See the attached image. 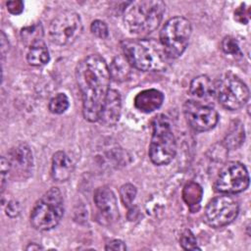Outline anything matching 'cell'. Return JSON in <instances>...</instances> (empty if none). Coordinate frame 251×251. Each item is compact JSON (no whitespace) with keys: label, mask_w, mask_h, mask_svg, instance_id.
Segmentation results:
<instances>
[{"label":"cell","mask_w":251,"mask_h":251,"mask_svg":"<svg viewBox=\"0 0 251 251\" xmlns=\"http://www.w3.org/2000/svg\"><path fill=\"white\" fill-rule=\"evenodd\" d=\"M6 214L11 217L15 218L20 214V205L16 201H10L6 208Z\"/></svg>","instance_id":"30"},{"label":"cell","mask_w":251,"mask_h":251,"mask_svg":"<svg viewBox=\"0 0 251 251\" xmlns=\"http://www.w3.org/2000/svg\"><path fill=\"white\" fill-rule=\"evenodd\" d=\"M166 5L160 0H139L130 2L124 12V25L136 35H146L160 25Z\"/></svg>","instance_id":"2"},{"label":"cell","mask_w":251,"mask_h":251,"mask_svg":"<svg viewBox=\"0 0 251 251\" xmlns=\"http://www.w3.org/2000/svg\"><path fill=\"white\" fill-rule=\"evenodd\" d=\"M109 67L99 55L81 60L75 70V78L82 99V114L88 122L99 120L100 111L110 84Z\"/></svg>","instance_id":"1"},{"label":"cell","mask_w":251,"mask_h":251,"mask_svg":"<svg viewBox=\"0 0 251 251\" xmlns=\"http://www.w3.org/2000/svg\"><path fill=\"white\" fill-rule=\"evenodd\" d=\"M64 215V200L59 188L51 187L35 203L30 224L37 230H50L58 226Z\"/></svg>","instance_id":"4"},{"label":"cell","mask_w":251,"mask_h":251,"mask_svg":"<svg viewBox=\"0 0 251 251\" xmlns=\"http://www.w3.org/2000/svg\"><path fill=\"white\" fill-rule=\"evenodd\" d=\"M190 22L180 16L170 19L160 32V42L168 58L176 59L186 49L191 35Z\"/></svg>","instance_id":"6"},{"label":"cell","mask_w":251,"mask_h":251,"mask_svg":"<svg viewBox=\"0 0 251 251\" xmlns=\"http://www.w3.org/2000/svg\"><path fill=\"white\" fill-rule=\"evenodd\" d=\"M105 249L106 250H123L124 251V250H126V246L122 240L114 239L106 245Z\"/></svg>","instance_id":"31"},{"label":"cell","mask_w":251,"mask_h":251,"mask_svg":"<svg viewBox=\"0 0 251 251\" xmlns=\"http://www.w3.org/2000/svg\"><path fill=\"white\" fill-rule=\"evenodd\" d=\"M74 172V163L64 151H57L52 158L51 175L54 180L63 182L68 180Z\"/></svg>","instance_id":"16"},{"label":"cell","mask_w":251,"mask_h":251,"mask_svg":"<svg viewBox=\"0 0 251 251\" xmlns=\"http://www.w3.org/2000/svg\"><path fill=\"white\" fill-rule=\"evenodd\" d=\"M153 132L149 145V157L153 164H169L176 156V142L171 124L165 115H158L152 123Z\"/></svg>","instance_id":"5"},{"label":"cell","mask_w":251,"mask_h":251,"mask_svg":"<svg viewBox=\"0 0 251 251\" xmlns=\"http://www.w3.org/2000/svg\"><path fill=\"white\" fill-rule=\"evenodd\" d=\"M121 110L122 99L120 93L115 89H109L102 105L98 121L107 126H115L120 120Z\"/></svg>","instance_id":"14"},{"label":"cell","mask_w":251,"mask_h":251,"mask_svg":"<svg viewBox=\"0 0 251 251\" xmlns=\"http://www.w3.org/2000/svg\"><path fill=\"white\" fill-rule=\"evenodd\" d=\"M9 44H8V40H6V36L4 34V32H1V53L2 56H5L6 51H8L9 49Z\"/></svg>","instance_id":"32"},{"label":"cell","mask_w":251,"mask_h":251,"mask_svg":"<svg viewBox=\"0 0 251 251\" xmlns=\"http://www.w3.org/2000/svg\"><path fill=\"white\" fill-rule=\"evenodd\" d=\"M203 189L198 183L190 181L184 185L182 190V199L191 212H195L199 209Z\"/></svg>","instance_id":"18"},{"label":"cell","mask_w":251,"mask_h":251,"mask_svg":"<svg viewBox=\"0 0 251 251\" xmlns=\"http://www.w3.org/2000/svg\"><path fill=\"white\" fill-rule=\"evenodd\" d=\"M7 10L13 15H19L24 11V2L20 0L8 1L6 3Z\"/></svg>","instance_id":"29"},{"label":"cell","mask_w":251,"mask_h":251,"mask_svg":"<svg viewBox=\"0 0 251 251\" xmlns=\"http://www.w3.org/2000/svg\"><path fill=\"white\" fill-rule=\"evenodd\" d=\"M221 48L223 52L233 58H241L242 52L240 50L239 44L235 38L232 36H226L221 43Z\"/></svg>","instance_id":"23"},{"label":"cell","mask_w":251,"mask_h":251,"mask_svg":"<svg viewBox=\"0 0 251 251\" xmlns=\"http://www.w3.org/2000/svg\"><path fill=\"white\" fill-rule=\"evenodd\" d=\"M7 159L11 175L24 179L30 176L33 159L31 150L27 144L21 143L13 147L9 151Z\"/></svg>","instance_id":"12"},{"label":"cell","mask_w":251,"mask_h":251,"mask_svg":"<svg viewBox=\"0 0 251 251\" xmlns=\"http://www.w3.org/2000/svg\"><path fill=\"white\" fill-rule=\"evenodd\" d=\"M94 202L101 219L105 222L104 224L111 225L119 220L120 215L117 198L112 189L107 186L97 188L94 193Z\"/></svg>","instance_id":"13"},{"label":"cell","mask_w":251,"mask_h":251,"mask_svg":"<svg viewBox=\"0 0 251 251\" xmlns=\"http://www.w3.org/2000/svg\"><path fill=\"white\" fill-rule=\"evenodd\" d=\"M190 94L196 99H207L214 96V83L205 75L194 77L189 85Z\"/></svg>","instance_id":"17"},{"label":"cell","mask_w":251,"mask_h":251,"mask_svg":"<svg viewBox=\"0 0 251 251\" xmlns=\"http://www.w3.org/2000/svg\"><path fill=\"white\" fill-rule=\"evenodd\" d=\"M90 30L95 36L102 38V39L107 38L109 35V29H108L106 23H104L103 21H100V20H95L91 23Z\"/></svg>","instance_id":"26"},{"label":"cell","mask_w":251,"mask_h":251,"mask_svg":"<svg viewBox=\"0 0 251 251\" xmlns=\"http://www.w3.org/2000/svg\"><path fill=\"white\" fill-rule=\"evenodd\" d=\"M214 96L224 108L235 111L248 101L249 89L236 75L225 74L214 83Z\"/></svg>","instance_id":"7"},{"label":"cell","mask_w":251,"mask_h":251,"mask_svg":"<svg viewBox=\"0 0 251 251\" xmlns=\"http://www.w3.org/2000/svg\"><path fill=\"white\" fill-rule=\"evenodd\" d=\"M25 249L26 250H39V249H43V247L36 244V243H30Z\"/></svg>","instance_id":"33"},{"label":"cell","mask_w":251,"mask_h":251,"mask_svg":"<svg viewBox=\"0 0 251 251\" xmlns=\"http://www.w3.org/2000/svg\"><path fill=\"white\" fill-rule=\"evenodd\" d=\"M0 168H1V190H2V192H3L4 187H5V182H6L7 178H8V175L10 174L8 159H7L5 156H2V157H1Z\"/></svg>","instance_id":"28"},{"label":"cell","mask_w":251,"mask_h":251,"mask_svg":"<svg viewBox=\"0 0 251 251\" xmlns=\"http://www.w3.org/2000/svg\"><path fill=\"white\" fill-rule=\"evenodd\" d=\"M80 16L74 11H64L58 14L49 25V38L59 46L74 43L82 32Z\"/></svg>","instance_id":"8"},{"label":"cell","mask_w":251,"mask_h":251,"mask_svg":"<svg viewBox=\"0 0 251 251\" xmlns=\"http://www.w3.org/2000/svg\"><path fill=\"white\" fill-rule=\"evenodd\" d=\"M164 102V94L157 89L150 88L139 92L134 98L135 108L143 113H151L159 109Z\"/></svg>","instance_id":"15"},{"label":"cell","mask_w":251,"mask_h":251,"mask_svg":"<svg viewBox=\"0 0 251 251\" xmlns=\"http://www.w3.org/2000/svg\"><path fill=\"white\" fill-rule=\"evenodd\" d=\"M249 186V174L246 167L236 161L226 163L215 182V188L222 193L233 194L246 190Z\"/></svg>","instance_id":"10"},{"label":"cell","mask_w":251,"mask_h":251,"mask_svg":"<svg viewBox=\"0 0 251 251\" xmlns=\"http://www.w3.org/2000/svg\"><path fill=\"white\" fill-rule=\"evenodd\" d=\"M110 76L116 81H124L129 77L130 65L125 56H117L109 67Z\"/></svg>","instance_id":"20"},{"label":"cell","mask_w":251,"mask_h":251,"mask_svg":"<svg viewBox=\"0 0 251 251\" xmlns=\"http://www.w3.org/2000/svg\"><path fill=\"white\" fill-rule=\"evenodd\" d=\"M250 19V8L245 3H241L234 11V20L239 24L246 25Z\"/></svg>","instance_id":"27"},{"label":"cell","mask_w":251,"mask_h":251,"mask_svg":"<svg viewBox=\"0 0 251 251\" xmlns=\"http://www.w3.org/2000/svg\"><path fill=\"white\" fill-rule=\"evenodd\" d=\"M27 63L31 66L38 67L47 64L50 60L49 51L43 40H40L28 48L26 54Z\"/></svg>","instance_id":"19"},{"label":"cell","mask_w":251,"mask_h":251,"mask_svg":"<svg viewBox=\"0 0 251 251\" xmlns=\"http://www.w3.org/2000/svg\"><path fill=\"white\" fill-rule=\"evenodd\" d=\"M122 49L129 65L139 71H162L166 68L164 49L153 40H125Z\"/></svg>","instance_id":"3"},{"label":"cell","mask_w":251,"mask_h":251,"mask_svg":"<svg viewBox=\"0 0 251 251\" xmlns=\"http://www.w3.org/2000/svg\"><path fill=\"white\" fill-rule=\"evenodd\" d=\"M120 195L123 203L126 206H130L136 195V187L130 183L124 184L120 189Z\"/></svg>","instance_id":"25"},{"label":"cell","mask_w":251,"mask_h":251,"mask_svg":"<svg viewBox=\"0 0 251 251\" xmlns=\"http://www.w3.org/2000/svg\"><path fill=\"white\" fill-rule=\"evenodd\" d=\"M42 36H43V28L40 23L24 27L21 31L22 40L24 44L26 45L28 48L34 43L42 40Z\"/></svg>","instance_id":"21"},{"label":"cell","mask_w":251,"mask_h":251,"mask_svg":"<svg viewBox=\"0 0 251 251\" xmlns=\"http://www.w3.org/2000/svg\"><path fill=\"white\" fill-rule=\"evenodd\" d=\"M179 244L184 250H200L197 245V239L190 229H185L179 238Z\"/></svg>","instance_id":"24"},{"label":"cell","mask_w":251,"mask_h":251,"mask_svg":"<svg viewBox=\"0 0 251 251\" xmlns=\"http://www.w3.org/2000/svg\"><path fill=\"white\" fill-rule=\"evenodd\" d=\"M239 212L237 201L230 196L222 195L213 198L204 211V221L212 227L218 228L232 223Z\"/></svg>","instance_id":"9"},{"label":"cell","mask_w":251,"mask_h":251,"mask_svg":"<svg viewBox=\"0 0 251 251\" xmlns=\"http://www.w3.org/2000/svg\"><path fill=\"white\" fill-rule=\"evenodd\" d=\"M70 106V101L68 96L65 93H58L52 97L48 104V109L53 114H63L65 113Z\"/></svg>","instance_id":"22"},{"label":"cell","mask_w":251,"mask_h":251,"mask_svg":"<svg viewBox=\"0 0 251 251\" xmlns=\"http://www.w3.org/2000/svg\"><path fill=\"white\" fill-rule=\"evenodd\" d=\"M183 114L187 124L196 131H208L219 121V115L213 107L196 100H187L184 103Z\"/></svg>","instance_id":"11"}]
</instances>
